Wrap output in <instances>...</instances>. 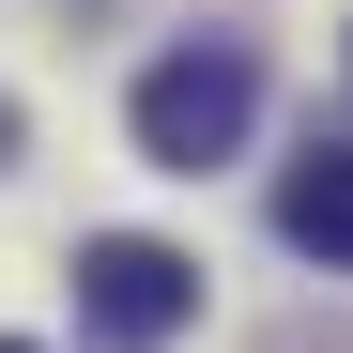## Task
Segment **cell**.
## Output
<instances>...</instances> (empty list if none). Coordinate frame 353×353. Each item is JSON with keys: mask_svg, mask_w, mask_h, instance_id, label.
I'll list each match as a JSON object with an SVG mask.
<instances>
[{"mask_svg": "<svg viewBox=\"0 0 353 353\" xmlns=\"http://www.w3.org/2000/svg\"><path fill=\"white\" fill-rule=\"evenodd\" d=\"M0 353H31V338H0Z\"/></svg>", "mask_w": 353, "mask_h": 353, "instance_id": "cell-5", "label": "cell"}, {"mask_svg": "<svg viewBox=\"0 0 353 353\" xmlns=\"http://www.w3.org/2000/svg\"><path fill=\"white\" fill-rule=\"evenodd\" d=\"M276 230L307 246L323 276H353V139H307L292 154V185H276Z\"/></svg>", "mask_w": 353, "mask_h": 353, "instance_id": "cell-3", "label": "cell"}, {"mask_svg": "<svg viewBox=\"0 0 353 353\" xmlns=\"http://www.w3.org/2000/svg\"><path fill=\"white\" fill-rule=\"evenodd\" d=\"M0 154H16V92H0Z\"/></svg>", "mask_w": 353, "mask_h": 353, "instance_id": "cell-4", "label": "cell"}, {"mask_svg": "<svg viewBox=\"0 0 353 353\" xmlns=\"http://www.w3.org/2000/svg\"><path fill=\"white\" fill-rule=\"evenodd\" d=\"M77 323H92V353H169L200 323V261L169 230H92L77 246Z\"/></svg>", "mask_w": 353, "mask_h": 353, "instance_id": "cell-2", "label": "cell"}, {"mask_svg": "<svg viewBox=\"0 0 353 353\" xmlns=\"http://www.w3.org/2000/svg\"><path fill=\"white\" fill-rule=\"evenodd\" d=\"M123 123H139V169L200 185V169L246 154V123H261V62H246V46H169V62L123 92Z\"/></svg>", "mask_w": 353, "mask_h": 353, "instance_id": "cell-1", "label": "cell"}]
</instances>
